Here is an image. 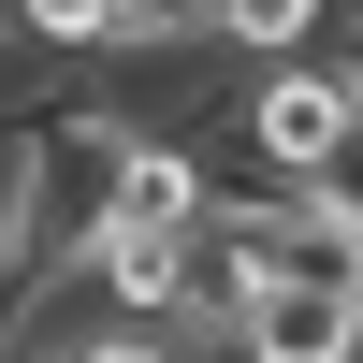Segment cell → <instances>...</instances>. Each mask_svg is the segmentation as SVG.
<instances>
[{
    "label": "cell",
    "mask_w": 363,
    "mask_h": 363,
    "mask_svg": "<svg viewBox=\"0 0 363 363\" xmlns=\"http://www.w3.org/2000/svg\"><path fill=\"white\" fill-rule=\"evenodd\" d=\"M233 349H247V363H363V291L262 277L247 306H233Z\"/></svg>",
    "instance_id": "obj_2"
},
{
    "label": "cell",
    "mask_w": 363,
    "mask_h": 363,
    "mask_svg": "<svg viewBox=\"0 0 363 363\" xmlns=\"http://www.w3.org/2000/svg\"><path fill=\"white\" fill-rule=\"evenodd\" d=\"M73 363H189V349H174V335H160V320H102V335H87Z\"/></svg>",
    "instance_id": "obj_5"
},
{
    "label": "cell",
    "mask_w": 363,
    "mask_h": 363,
    "mask_svg": "<svg viewBox=\"0 0 363 363\" xmlns=\"http://www.w3.org/2000/svg\"><path fill=\"white\" fill-rule=\"evenodd\" d=\"M0 29L44 44V58H116L131 44V0H0Z\"/></svg>",
    "instance_id": "obj_3"
},
{
    "label": "cell",
    "mask_w": 363,
    "mask_h": 363,
    "mask_svg": "<svg viewBox=\"0 0 363 363\" xmlns=\"http://www.w3.org/2000/svg\"><path fill=\"white\" fill-rule=\"evenodd\" d=\"M349 131H363V73H335V58H277V73L247 87V160H262V189H320Z\"/></svg>",
    "instance_id": "obj_1"
},
{
    "label": "cell",
    "mask_w": 363,
    "mask_h": 363,
    "mask_svg": "<svg viewBox=\"0 0 363 363\" xmlns=\"http://www.w3.org/2000/svg\"><path fill=\"white\" fill-rule=\"evenodd\" d=\"M189 15H203V44H233V58H262V73H277V58H306L320 0H189Z\"/></svg>",
    "instance_id": "obj_4"
}]
</instances>
